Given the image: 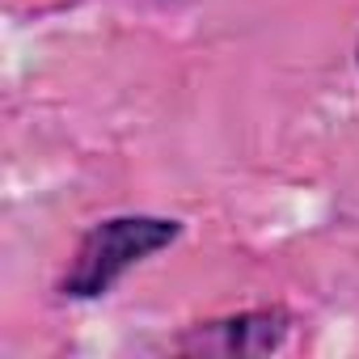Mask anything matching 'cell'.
<instances>
[{"label": "cell", "instance_id": "1", "mask_svg": "<svg viewBox=\"0 0 359 359\" xmlns=\"http://www.w3.org/2000/svg\"><path fill=\"white\" fill-rule=\"evenodd\" d=\"M187 233L182 220L173 216H106L93 229H85L72 262L64 266L55 292L64 300H102L110 296V287L140 262H148L152 254L169 250L177 237Z\"/></svg>", "mask_w": 359, "mask_h": 359}, {"label": "cell", "instance_id": "2", "mask_svg": "<svg viewBox=\"0 0 359 359\" xmlns=\"http://www.w3.org/2000/svg\"><path fill=\"white\" fill-rule=\"evenodd\" d=\"M292 334V313L271 304V309H245L212 321H195L182 338L177 351L187 355H220V359H245V355H271L287 342Z\"/></svg>", "mask_w": 359, "mask_h": 359}, {"label": "cell", "instance_id": "3", "mask_svg": "<svg viewBox=\"0 0 359 359\" xmlns=\"http://www.w3.org/2000/svg\"><path fill=\"white\" fill-rule=\"evenodd\" d=\"M355 68H359V39H355Z\"/></svg>", "mask_w": 359, "mask_h": 359}]
</instances>
